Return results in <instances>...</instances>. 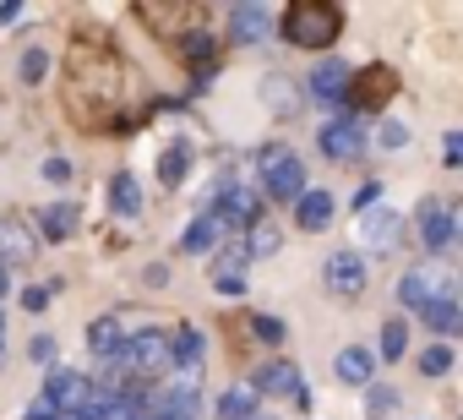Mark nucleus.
<instances>
[{
	"instance_id": "nucleus-2",
	"label": "nucleus",
	"mask_w": 463,
	"mask_h": 420,
	"mask_svg": "<svg viewBox=\"0 0 463 420\" xmlns=\"http://www.w3.org/2000/svg\"><path fill=\"white\" fill-rule=\"evenodd\" d=\"M338 33H344V6H333V0H289V12H284V39L289 44L327 50Z\"/></svg>"
},
{
	"instance_id": "nucleus-33",
	"label": "nucleus",
	"mask_w": 463,
	"mask_h": 420,
	"mask_svg": "<svg viewBox=\"0 0 463 420\" xmlns=\"http://www.w3.org/2000/svg\"><path fill=\"white\" fill-rule=\"evenodd\" d=\"M251 333H257L262 344H284V322H279V317H251Z\"/></svg>"
},
{
	"instance_id": "nucleus-17",
	"label": "nucleus",
	"mask_w": 463,
	"mask_h": 420,
	"mask_svg": "<svg viewBox=\"0 0 463 420\" xmlns=\"http://www.w3.org/2000/svg\"><path fill=\"white\" fill-rule=\"evenodd\" d=\"M295 219H300V230H327L333 224V191H306L300 202H295Z\"/></svg>"
},
{
	"instance_id": "nucleus-8",
	"label": "nucleus",
	"mask_w": 463,
	"mask_h": 420,
	"mask_svg": "<svg viewBox=\"0 0 463 420\" xmlns=\"http://www.w3.org/2000/svg\"><path fill=\"white\" fill-rule=\"evenodd\" d=\"M317 148H322L327 158L349 164V158H360V153H365V126H360L354 115H333V120L317 131Z\"/></svg>"
},
{
	"instance_id": "nucleus-32",
	"label": "nucleus",
	"mask_w": 463,
	"mask_h": 420,
	"mask_svg": "<svg viewBox=\"0 0 463 420\" xmlns=\"http://www.w3.org/2000/svg\"><path fill=\"white\" fill-rule=\"evenodd\" d=\"M447 366H452V344H430V349L420 355V371H425V377H441Z\"/></svg>"
},
{
	"instance_id": "nucleus-27",
	"label": "nucleus",
	"mask_w": 463,
	"mask_h": 420,
	"mask_svg": "<svg viewBox=\"0 0 463 420\" xmlns=\"http://www.w3.org/2000/svg\"><path fill=\"white\" fill-rule=\"evenodd\" d=\"M185 164H191V153H185V142H175V148H164V153H158V186H180V180H185Z\"/></svg>"
},
{
	"instance_id": "nucleus-31",
	"label": "nucleus",
	"mask_w": 463,
	"mask_h": 420,
	"mask_svg": "<svg viewBox=\"0 0 463 420\" xmlns=\"http://www.w3.org/2000/svg\"><path fill=\"white\" fill-rule=\"evenodd\" d=\"M17 72H23V82H44V72H50V55H44V50H23Z\"/></svg>"
},
{
	"instance_id": "nucleus-18",
	"label": "nucleus",
	"mask_w": 463,
	"mask_h": 420,
	"mask_svg": "<svg viewBox=\"0 0 463 420\" xmlns=\"http://www.w3.org/2000/svg\"><path fill=\"white\" fill-rule=\"evenodd\" d=\"M251 387H257V393H300V371H295L289 360H268V366L251 377Z\"/></svg>"
},
{
	"instance_id": "nucleus-20",
	"label": "nucleus",
	"mask_w": 463,
	"mask_h": 420,
	"mask_svg": "<svg viewBox=\"0 0 463 420\" xmlns=\"http://www.w3.org/2000/svg\"><path fill=\"white\" fill-rule=\"evenodd\" d=\"M360 230H365V241H371L376 252H387V246L398 241V214L376 202V214H365V224H360Z\"/></svg>"
},
{
	"instance_id": "nucleus-34",
	"label": "nucleus",
	"mask_w": 463,
	"mask_h": 420,
	"mask_svg": "<svg viewBox=\"0 0 463 420\" xmlns=\"http://www.w3.org/2000/svg\"><path fill=\"white\" fill-rule=\"evenodd\" d=\"M365 409H371V415H392V409H398V393H392V387H371V393H365Z\"/></svg>"
},
{
	"instance_id": "nucleus-12",
	"label": "nucleus",
	"mask_w": 463,
	"mask_h": 420,
	"mask_svg": "<svg viewBox=\"0 0 463 420\" xmlns=\"http://www.w3.org/2000/svg\"><path fill=\"white\" fill-rule=\"evenodd\" d=\"M420 235H425L430 252H441V246L452 241V202H441V196L420 202Z\"/></svg>"
},
{
	"instance_id": "nucleus-41",
	"label": "nucleus",
	"mask_w": 463,
	"mask_h": 420,
	"mask_svg": "<svg viewBox=\"0 0 463 420\" xmlns=\"http://www.w3.org/2000/svg\"><path fill=\"white\" fill-rule=\"evenodd\" d=\"M458 158H463V137L452 131V137H447V164H458Z\"/></svg>"
},
{
	"instance_id": "nucleus-37",
	"label": "nucleus",
	"mask_w": 463,
	"mask_h": 420,
	"mask_svg": "<svg viewBox=\"0 0 463 420\" xmlns=\"http://www.w3.org/2000/svg\"><path fill=\"white\" fill-rule=\"evenodd\" d=\"M44 175H50V180H55V186H66V180H71V175H77V169H71V164H66V158H50V164H44Z\"/></svg>"
},
{
	"instance_id": "nucleus-35",
	"label": "nucleus",
	"mask_w": 463,
	"mask_h": 420,
	"mask_svg": "<svg viewBox=\"0 0 463 420\" xmlns=\"http://www.w3.org/2000/svg\"><path fill=\"white\" fill-rule=\"evenodd\" d=\"M28 360H39V366H50V360H55V339H50V333H39V339L28 344Z\"/></svg>"
},
{
	"instance_id": "nucleus-9",
	"label": "nucleus",
	"mask_w": 463,
	"mask_h": 420,
	"mask_svg": "<svg viewBox=\"0 0 463 420\" xmlns=\"http://www.w3.org/2000/svg\"><path fill=\"white\" fill-rule=\"evenodd\" d=\"M44 398L55 404V415H82L99 393H93V382L82 377V371H50V382H44Z\"/></svg>"
},
{
	"instance_id": "nucleus-21",
	"label": "nucleus",
	"mask_w": 463,
	"mask_h": 420,
	"mask_svg": "<svg viewBox=\"0 0 463 420\" xmlns=\"http://www.w3.org/2000/svg\"><path fill=\"white\" fill-rule=\"evenodd\" d=\"M71 230H77V207L55 202V207H44V214H39V235L44 241H71Z\"/></svg>"
},
{
	"instance_id": "nucleus-23",
	"label": "nucleus",
	"mask_w": 463,
	"mask_h": 420,
	"mask_svg": "<svg viewBox=\"0 0 463 420\" xmlns=\"http://www.w3.org/2000/svg\"><path fill=\"white\" fill-rule=\"evenodd\" d=\"M371 371H376V355H371V349H360V344H354V349H344V355H338V377H344V382L365 387V382H371Z\"/></svg>"
},
{
	"instance_id": "nucleus-42",
	"label": "nucleus",
	"mask_w": 463,
	"mask_h": 420,
	"mask_svg": "<svg viewBox=\"0 0 463 420\" xmlns=\"http://www.w3.org/2000/svg\"><path fill=\"white\" fill-rule=\"evenodd\" d=\"M0 295H6V262H0Z\"/></svg>"
},
{
	"instance_id": "nucleus-22",
	"label": "nucleus",
	"mask_w": 463,
	"mask_h": 420,
	"mask_svg": "<svg viewBox=\"0 0 463 420\" xmlns=\"http://www.w3.org/2000/svg\"><path fill=\"white\" fill-rule=\"evenodd\" d=\"M169 360H175L180 371H196V366H202V333H196V328H180V333L169 339Z\"/></svg>"
},
{
	"instance_id": "nucleus-39",
	"label": "nucleus",
	"mask_w": 463,
	"mask_h": 420,
	"mask_svg": "<svg viewBox=\"0 0 463 420\" xmlns=\"http://www.w3.org/2000/svg\"><path fill=\"white\" fill-rule=\"evenodd\" d=\"M213 284H218L223 295H246V279H241V273H229V279H213Z\"/></svg>"
},
{
	"instance_id": "nucleus-7",
	"label": "nucleus",
	"mask_w": 463,
	"mask_h": 420,
	"mask_svg": "<svg viewBox=\"0 0 463 420\" xmlns=\"http://www.w3.org/2000/svg\"><path fill=\"white\" fill-rule=\"evenodd\" d=\"M109 366H120L131 377H158L169 366V339L164 333H137V339H126L120 360H109Z\"/></svg>"
},
{
	"instance_id": "nucleus-3",
	"label": "nucleus",
	"mask_w": 463,
	"mask_h": 420,
	"mask_svg": "<svg viewBox=\"0 0 463 420\" xmlns=\"http://www.w3.org/2000/svg\"><path fill=\"white\" fill-rule=\"evenodd\" d=\"M137 23H147L158 39L175 44V39L207 28V6H196V0H158V6H153V0H142V6H137Z\"/></svg>"
},
{
	"instance_id": "nucleus-24",
	"label": "nucleus",
	"mask_w": 463,
	"mask_h": 420,
	"mask_svg": "<svg viewBox=\"0 0 463 420\" xmlns=\"http://www.w3.org/2000/svg\"><path fill=\"white\" fill-rule=\"evenodd\" d=\"M257 415V387L246 382V387H229L223 398H218V420H251Z\"/></svg>"
},
{
	"instance_id": "nucleus-13",
	"label": "nucleus",
	"mask_w": 463,
	"mask_h": 420,
	"mask_svg": "<svg viewBox=\"0 0 463 420\" xmlns=\"http://www.w3.org/2000/svg\"><path fill=\"white\" fill-rule=\"evenodd\" d=\"M268 6H229V39L235 44H257V39H268Z\"/></svg>"
},
{
	"instance_id": "nucleus-26",
	"label": "nucleus",
	"mask_w": 463,
	"mask_h": 420,
	"mask_svg": "<svg viewBox=\"0 0 463 420\" xmlns=\"http://www.w3.org/2000/svg\"><path fill=\"white\" fill-rule=\"evenodd\" d=\"M169 50H175L185 66H207V61H213V39H207V28H202V33H185V39H175Z\"/></svg>"
},
{
	"instance_id": "nucleus-11",
	"label": "nucleus",
	"mask_w": 463,
	"mask_h": 420,
	"mask_svg": "<svg viewBox=\"0 0 463 420\" xmlns=\"http://www.w3.org/2000/svg\"><path fill=\"white\" fill-rule=\"evenodd\" d=\"M213 224H218V230H223V224H246V230H257V224H262V196L246 191V186H229V191L218 196V207H213Z\"/></svg>"
},
{
	"instance_id": "nucleus-1",
	"label": "nucleus",
	"mask_w": 463,
	"mask_h": 420,
	"mask_svg": "<svg viewBox=\"0 0 463 420\" xmlns=\"http://www.w3.org/2000/svg\"><path fill=\"white\" fill-rule=\"evenodd\" d=\"M131 66L104 33H71L66 44V115L82 131H131L126 120Z\"/></svg>"
},
{
	"instance_id": "nucleus-5",
	"label": "nucleus",
	"mask_w": 463,
	"mask_h": 420,
	"mask_svg": "<svg viewBox=\"0 0 463 420\" xmlns=\"http://www.w3.org/2000/svg\"><path fill=\"white\" fill-rule=\"evenodd\" d=\"M262 191L273 202H300L306 196V164L289 153V148H262Z\"/></svg>"
},
{
	"instance_id": "nucleus-16",
	"label": "nucleus",
	"mask_w": 463,
	"mask_h": 420,
	"mask_svg": "<svg viewBox=\"0 0 463 420\" xmlns=\"http://www.w3.org/2000/svg\"><path fill=\"white\" fill-rule=\"evenodd\" d=\"M0 252H6L0 262H28V257L39 252V235H33L23 219H6V224H0Z\"/></svg>"
},
{
	"instance_id": "nucleus-38",
	"label": "nucleus",
	"mask_w": 463,
	"mask_h": 420,
	"mask_svg": "<svg viewBox=\"0 0 463 420\" xmlns=\"http://www.w3.org/2000/svg\"><path fill=\"white\" fill-rule=\"evenodd\" d=\"M23 306H28V311H44V306H50V290H44V284L23 290Z\"/></svg>"
},
{
	"instance_id": "nucleus-19",
	"label": "nucleus",
	"mask_w": 463,
	"mask_h": 420,
	"mask_svg": "<svg viewBox=\"0 0 463 420\" xmlns=\"http://www.w3.org/2000/svg\"><path fill=\"white\" fill-rule=\"evenodd\" d=\"M142 207V186H137V175L131 169H115V180H109V214H137Z\"/></svg>"
},
{
	"instance_id": "nucleus-40",
	"label": "nucleus",
	"mask_w": 463,
	"mask_h": 420,
	"mask_svg": "<svg viewBox=\"0 0 463 420\" xmlns=\"http://www.w3.org/2000/svg\"><path fill=\"white\" fill-rule=\"evenodd\" d=\"M371 202H382V186H360L354 191V207H371Z\"/></svg>"
},
{
	"instance_id": "nucleus-25",
	"label": "nucleus",
	"mask_w": 463,
	"mask_h": 420,
	"mask_svg": "<svg viewBox=\"0 0 463 420\" xmlns=\"http://www.w3.org/2000/svg\"><path fill=\"white\" fill-rule=\"evenodd\" d=\"M425 322H430L436 333H458V322H463L458 290H452V295H441V301H430V306H425Z\"/></svg>"
},
{
	"instance_id": "nucleus-4",
	"label": "nucleus",
	"mask_w": 463,
	"mask_h": 420,
	"mask_svg": "<svg viewBox=\"0 0 463 420\" xmlns=\"http://www.w3.org/2000/svg\"><path fill=\"white\" fill-rule=\"evenodd\" d=\"M392 93H398V72H392V66H382V61H371L365 72H349V88H344L349 110H360V115L387 110V104H392Z\"/></svg>"
},
{
	"instance_id": "nucleus-14",
	"label": "nucleus",
	"mask_w": 463,
	"mask_h": 420,
	"mask_svg": "<svg viewBox=\"0 0 463 420\" xmlns=\"http://www.w3.org/2000/svg\"><path fill=\"white\" fill-rule=\"evenodd\" d=\"M126 317H93V328H88V344L104 355V360H120V349H126Z\"/></svg>"
},
{
	"instance_id": "nucleus-15",
	"label": "nucleus",
	"mask_w": 463,
	"mask_h": 420,
	"mask_svg": "<svg viewBox=\"0 0 463 420\" xmlns=\"http://www.w3.org/2000/svg\"><path fill=\"white\" fill-rule=\"evenodd\" d=\"M344 88H349V66L333 55V61H322L317 72H311V99H322V104H333V99H344Z\"/></svg>"
},
{
	"instance_id": "nucleus-29",
	"label": "nucleus",
	"mask_w": 463,
	"mask_h": 420,
	"mask_svg": "<svg viewBox=\"0 0 463 420\" xmlns=\"http://www.w3.org/2000/svg\"><path fill=\"white\" fill-rule=\"evenodd\" d=\"M246 262H251L246 241H229V246H223V257H218V273H213V279H229V273H241V279H246Z\"/></svg>"
},
{
	"instance_id": "nucleus-43",
	"label": "nucleus",
	"mask_w": 463,
	"mask_h": 420,
	"mask_svg": "<svg viewBox=\"0 0 463 420\" xmlns=\"http://www.w3.org/2000/svg\"><path fill=\"white\" fill-rule=\"evenodd\" d=\"M251 420H268V415H251Z\"/></svg>"
},
{
	"instance_id": "nucleus-30",
	"label": "nucleus",
	"mask_w": 463,
	"mask_h": 420,
	"mask_svg": "<svg viewBox=\"0 0 463 420\" xmlns=\"http://www.w3.org/2000/svg\"><path fill=\"white\" fill-rule=\"evenodd\" d=\"M403 349H409V328L392 317V322L382 328V360H403Z\"/></svg>"
},
{
	"instance_id": "nucleus-36",
	"label": "nucleus",
	"mask_w": 463,
	"mask_h": 420,
	"mask_svg": "<svg viewBox=\"0 0 463 420\" xmlns=\"http://www.w3.org/2000/svg\"><path fill=\"white\" fill-rule=\"evenodd\" d=\"M382 142H387V148H403V142H409V126L387 120V126H382Z\"/></svg>"
},
{
	"instance_id": "nucleus-6",
	"label": "nucleus",
	"mask_w": 463,
	"mask_h": 420,
	"mask_svg": "<svg viewBox=\"0 0 463 420\" xmlns=\"http://www.w3.org/2000/svg\"><path fill=\"white\" fill-rule=\"evenodd\" d=\"M458 284H452V273L447 268H409L403 273V284H398V301L409 306V311H420L425 317V306L430 301H441V295H452Z\"/></svg>"
},
{
	"instance_id": "nucleus-28",
	"label": "nucleus",
	"mask_w": 463,
	"mask_h": 420,
	"mask_svg": "<svg viewBox=\"0 0 463 420\" xmlns=\"http://www.w3.org/2000/svg\"><path fill=\"white\" fill-rule=\"evenodd\" d=\"M180 246H185L191 257H202V252H213V246H218V224H213V214H207V219H196V224L185 230V241H180Z\"/></svg>"
},
{
	"instance_id": "nucleus-10",
	"label": "nucleus",
	"mask_w": 463,
	"mask_h": 420,
	"mask_svg": "<svg viewBox=\"0 0 463 420\" xmlns=\"http://www.w3.org/2000/svg\"><path fill=\"white\" fill-rule=\"evenodd\" d=\"M322 279H327V290H333L338 301H360V295H365V257H354V252H333L327 268H322Z\"/></svg>"
}]
</instances>
